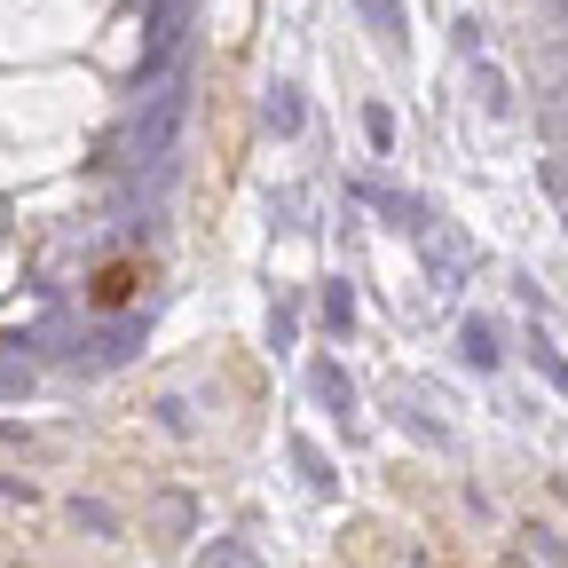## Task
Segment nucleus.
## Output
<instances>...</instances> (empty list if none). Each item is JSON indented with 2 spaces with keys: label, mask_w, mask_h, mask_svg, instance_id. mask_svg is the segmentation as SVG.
Listing matches in <instances>:
<instances>
[{
  "label": "nucleus",
  "mask_w": 568,
  "mask_h": 568,
  "mask_svg": "<svg viewBox=\"0 0 568 568\" xmlns=\"http://www.w3.org/2000/svg\"><path fill=\"white\" fill-rule=\"evenodd\" d=\"M261 119H268L276 134H301V95H293V88H268V103H261Z\"/></svg>",
  "instance_id": "obj_1"
},
{
  "label": "nucleus",
  "mask_w": 568,
  "mask_h": 568,
  "mask_svg": "<svg viewBox=\"0 0 568 568\" xmlns=\"http://www.w3.org/2000/svg\"><path fill=\"white\" fill-rule=\"evenodd\" d=\"M316 395H324V403H332L339 418L355 410V387H347V372H339V364H316Z\"/></svg>",
  "instance_id": "obj_2"
},
{
  "label": "nucleus",
  "mask_w": 568,
  "mask_h": 568,
  "mask_svg": "<svg viewBox=\"0 0 568 568\" xmlns=\"http://www.w3.org/2000/svg\"><path fill=\"white\" fill-rule=\"evenodd\" d=\"M458 347H466V364H481V372L497 364V339H489V324H481V316H466V332H458Z\"/></svg>",
  "instance_id": "obj_3"
},
{
  "label": "nucleus",
  "mask_w": 568,
  "mask_h": 568,
  "mask_svg": "<svg viewBox=\"0 0 568 568\" xmlns=\"http://www.w3.org/2000/svg\"><path fill=\"white\" fill-rule=\"evenodd\" d=\"M364 134H372V151H395V119H387V111H379V103H372V111H364Z\"/></svg>",
  "instance_id": "obj_4"
},
{
  "label": "nucleus",
  "mask_w": 568,
  "mask_h": 568,
  "mask_svg": "<svg viewBox=\"0 0 568 568\" xmlns=\"http://www.w3.org/2000/svg\"><path fill=\"white\" fill-rule=\"evenodd\" d=\"M324 316L347 332V316H355V293H347V284H324Z\"/></svg>",
  "instance_id": "obj_5"
},
{
  "label": "nucleus",
  "mask_w": 568,
  "mask_h": 568,
  "mask_svg": "<svg viewBox=\"0 0 568 568\" xmlns=\"http://www.w3.org/2000/svg\"><path fill=\"white\" fill-rule=\"evenodd\" d=\"M71 514H80V529H95V537H111V529H119V514H111V506H88V497H80Z\"/></svg>",
  "instance_id": "obj_6"
},
{
  "label": "nucleus",
  "mask_w": 568,
  "mask_h": 568,
  "mask_svg": "<svg viewBox=\"0 0 568 568\" xmlns=\"http://www.w3.org/2000/svg\"><path fill=\"white\" fill-rule=\"evenodd\" d=\"M293 458H301V474H308V481H316V489H332V466H324V458H316V443H293Z\"/></svg>",
  "instance_id": "obj_7"
},
{
  "label": "nucleus",
  "mask_w": 568,
  "mask_h": 568,
  "mask_svg": "<svg viewBox=\"0 0 568 568\" xmlns=\"http://www.w3.org/2000/svg\"><path fill=\"white\" fill-rule=\"evenodd\" d=\"M529 355H537V372H545V379H552V387H568V364H560V355H552V347H545V339H529Z\"/></svg>",
  "instance_id": "obj_8"
},
{
  "label": "nucleus",
  "mask_w": 568,
  "mask_h": 568,
  "mask_svg": "<svg viewBox=\"0 0 568 568\" xmlns=\"http://www.w3.org/2000/svg\"><path fill=\"white\" fill-rule=\"evenodd\" d=\"M355 9H364L372 24H387V32H403V9H395V0H355Z\"/></svg>",
  "instance_id": "obj_9"
},
{
  "label": "nucleus",
  "mask_w": 568,
  "mask_h": 568,
  "mask_svg": "<svg viewBox=\"0 0 568 568\" xmlns=\"http://www.w3.org/2000/svg\"><path fill=\"white\" fill-rule=\"evenodd\" d=\"M197 568H253V552H245V545H222V552H205Z\"/></svg>",
  "instance_id": "obj_10"
},
{
  "label": "nucleus",
  "mask_w": 568,
  "mask_h": 568,
  "mask_svg": "<svg viewBox=\"0 0 568 568\" xmlns=\"http://www.w3.org/2000/svg\"><path fill=\"white\" fill-rule=\"evenodd\" d=\"M545 9H552V17H568V0H545Z\"/></svg>",
  "instance_id": "obj_11"
}]
</instances>
